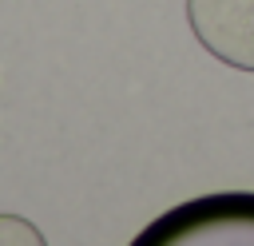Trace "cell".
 Masks as SVG:
<instances>
[{
    "label": "cell",
    "mask_w": 254,
    "mask_h": 246,
    "mask_svg": "<svg viewBox=\"0 0 254 246\" xmlns=\"http://www.w3.org/2000/svg\"><path fill=\"white\" fill-rule=\"evenodd\" d=\"M0 246H48L24 214H0Z\"/></svg>",
    "instance_id": "obj_3"
},
{
    "label": "cell",
    "mask_w": 254,
    "mask_h": 246,
    "mask_svg": "<svg viewBox=\"0 0 254 246\" xmlns=\"http://www.w3.org/2000/svg\"><path fill=\"white\" fill-rule=\"evenodd\" d=\"M187 24L218 63L254 71V0H187Z\"/></svg>",
    "instance_id": "obj_2"
},
{
    "label": "cell",
    "mask_w": 254,
    "mask_h": 246,
    "mask_svg": "<svg viewBox=\"0 0 254 246\" xmlns=\"http://www.w3.org/2000/svg\"><path fill=\"white\" fill-rule=\"evenodd\" d=\"M127 246H254V190H214L151 218Z\"/></svg>",
    "instance_id": "obj_1"
}]
</instances>
